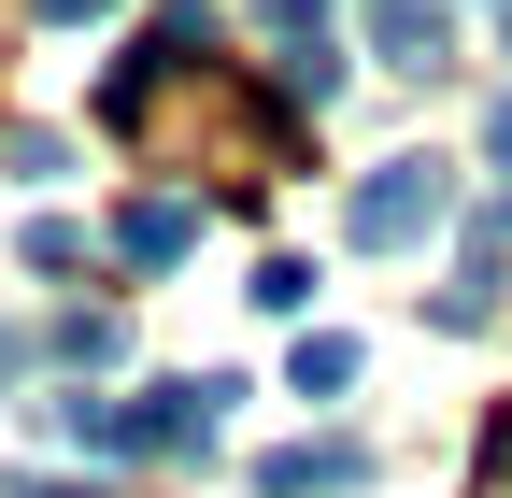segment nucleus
Returning <instances> with one entry per match:
<instances>
[{
	"label": "nucleus",
	"mask_w": 512,
	"mask_h": 498,
	"mask_svg": "<svg viewBox=\"0 0 512 498\" xmlns=\"http://www.w3.org/2000/svg\"><path fill=\"white\" fill-rule=\"evenodd\" d=\"M228 385H143V399H57V427H72L86 456H200L214 442Z\"/></svg>",
	"instance_id": "obj_1"
},
{
	"label": "nucleus",
	"mask_w": 512,
	"mask_h": 498,
	"mask_svg": "<svg viewBox=\"0 0 512 498\" xmlns=\"http://www.w3.org/2000/svg\"><path fill=\"white\" fill-rule=\"evenodd\" d=\"M441 200H456V185H441V157H384V171H356L342 228L370 242V257H399V242H427V228H441Z\"/></svg>",
	"instance_id": "obj_2"
},
{
	"label": "nucleus",
	"mask_w": 512,
	"mask_h": 498,
	"mask_svg": "<svg viewBox=\"0 0 512 498\" xmlns=\"http://www.w3.org/2000/svg\"><path fill=\"white\" fill-rule=\"evenodd\" d=\"M370 484V442H271L256 456V498H342Z\"/></svg>",
	"instance_id": "obj_3"
},
{
	"label": "nucleus",
	"mask_w": 512,
	"mask_h": 498,
	"mask_svg": "<svg viewBox=\"0 0 512 498\" xmlns=\"http://www.w3.org/2000/svg\"><path fill=\"white\" fill-rule=\"evenodd\" d=\"M185 242H200V200H171V185H157V200H128V214H114V257H128V271H171Z\"/></svg>",
	"instance_id": "obj_4"
},
{
	"label": "nucleus",
	"mask_w": 512,
	"mask_h": 498,
	"mask_svg": "<svg viewBox=\"0 0 512 498\" xmlns=\"http://www.w3.org/2000/svg\"><path fill=\"white\" fill-rule=\"evenodd\" d=\"M370 57L384 72H441V0H370Z\"/></svg>",
	"instance_id": "obj_5"
},
{
	"label": "nucleus",
	"mask_w": 512,
	"mask_h": 498,
	"mask_svg": "<svg viewBox=\"0 0 512 498\" xmlns=\"http://www.w3.org/2000/svg\"><path fill=\"white\" fill-rule=\"evenodd\" d=\"M285 385H299V399H342V385H356V342H328V328H313V342L285 356Z\"/></svg>",
	"instance_id": "obj_6"
},
{
	"label": "nucleus",
	"mask_w": 512,
	"mask_h": 498,
	"mask_svg": "<svg viewBox=\"0 0 512 498\" xmlns=\"http://www.w3.org/2000/svg\"><path fill=\"white\" fill-rule=\"evenodd\" d=\"M242 299H256V314H285V328H299V314H313V257H256V285H242Z\"/></svg>",
	"instance_id": "obj_7"
},
{
	"label": "nucleus",
	"mask_w": 512,
	"mask_h": 498,
	"mask_svg": "<svg viewBox=\"0 0 512 498\" xmlns=\"http://www.w3.org/2000/svg\"><path fill=\"white\" fill-rule=\"evenodd\" d=\"M29 271H57V285H72V271H86V228H57V214H29Z\"/></svg>",
	"instance_id": "obj_8"
},
{
	"label": "nucleus",
	"mask_w": 512,
	"mask_h": 498,
	"mask_svg": "<svg viewBox=\"0 0 512 498\" xmlns=\"http://www.w3.org/2000/svg\"><path fill=\"white\" fill-rule=\"evenodd\" d=\"M29 15H43V29H86V15H114V0H29Z\"/></svg>",
	"instance_id": "obj_9"
},
{
	"label": "nucleus",
	"mask_w": 512,
	"mask_h": 498,
	"mask_svg": "<svg viewBox=\"0 0 512 498\" xmlns=\"http://www.w3.org/2000/svg\"><path fill=\"white\" fill-rule=\"evenodd\" d=\"M484 171H512V100H498V114H484Z\"/></svg>",
	"instance_id": "obj_10"
},
{
	"label": "nucleus",
	"mask_w": 512,
	"mask_h": 498,
	"mask_svg": "<svg viewBox=\"0 0 512 498\" xmlns=\"http://www.w3.org/2000/svg\"><path fill=\"white\" fill-rule=\"evenodd\" d=\"M0 385H15V328H0Z\"/></svg>",
	"instance_id": "obj_11"
},
{
	"label": "nucleus",
	"mask_w": 512,
	"mask_h": 498,
	"mask_svg": "<svg viewBox=\"0 0 512 498\" xmlns=\"http://www.w3.org/2000/svg\"><path fill=\"white\" fill-rule=\"evenodd\" d=\"M29 498H86V484H29Z\"/></svg>",
	"instance_id": "obj_12"
},
{
	"label": "nucleus",
	"mask_w": 512,
	"mask_h": 498,
	"mask_svg": "<svg viewBox=\"0 0 512 498\" xmlns=\"http://www.w3.org/2000/svg\"><path fill=\"white\" fill-rule=\"evenodd\" d=\"M498 470H512V427H498Z\"/></svg>",
	"instance_id": "obj_13"
},
{
	"label": "nucleus",
	"mask_w": 512,
	"mask_h": 498,
	"mask_svg": "<svg viewBox=\"0 0 512 498\" xmlns=\"http://www.w3.org/2000/svg\"><path fill=\"white\" fill-rule=\"evenodd\" d=\"M498 29H512V15H498Z\"/></svg>",
	"instance_id": "obj_14"
}]
</instances>
